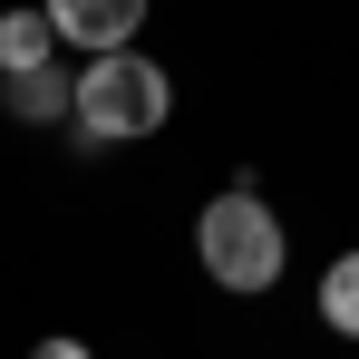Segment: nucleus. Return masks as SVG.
I'll use <instances>...</instances> for the list:
<instances>
[{
    "mask_svg": "<svg viewBox=\"0 0 359 359\" xmlns=\"http://www.w3.org/2000/svg\"><path fill=\"white\" fill-rule=\"evenodd\" d=\"M320 330L330 340H359V252H340L320 272Z\"/></svg>",
    "mask_w": 359,
    "mask_h": 359,
    "instance_id": "obj_6",
    "label": "nucleus"
},
{
    "mask_svg": "<svg viewBox=\"0 0 359 359\" xmlns=\"http://www.w3.org/2000/svg\"><path fill=\"white\" fill-rule=\"evenodd\" d=\"M194 262H204V282L214 292H272L282 272H292V233H282V214L262 204V184H224V194H204V214H194Z\"/></svg>",
    "mask_w": 359,
    "mask_h": 359,
    "instance_id": "obj_1",
    "label": "nucleus"
},
{
    "mask_svg": "<svg viewBox=\"0 0 359 359\" xmlns=\"http://www.w3.org/2000/svg\"><path fill=\"white\" fill-rule=\"evenodd\" d=\"M29 359H97V350H88V340H39Z\"/></svg>",
    "mask_w": 359,
    "mask_h": 359,
    "instance_id": "obj_7",
    "label": "nucleus"
},
{
    "mask_svg": "<svg viewBox=\"0 0 359 359\" xmlns=\"http://www.w3.org/2000/svg\"><path fill=\"white\" fill-rule=\"evenodd\" d=\"M0 107H10L20 126H59V117H68V78H59V68H29V78H0Z\"/></svg>",
    "mask_w": 359,
    "mask_h": 359,
    "instance_id": "obj_5",
    "label": "nucleus"
},
{
    "mask_svg": "<svg viewBox=\"0 0 359 359\" xmlns=\"http://www.w3.org/2000/svg\"><path fill=\"white\" fill-rule=\"evenodd\" d=\"M59 59V29H49V10H10L0 20V78H29V68Z\"/></svg>",
    "mask_w": 359,
    "mask_h": 359,
    "instance_id": "obj_4",
    "label": "nucleus"
},
{
    "mask_svg": "<svg viewBox=\"0 0 359 359\" xmlns=\"http://www.w3.org/2000/svg\"><path fill=\"white\" fill-rule=\"evenodd\" d=\"M68 117L88 146H136L175 117V78L146 59V49H117V59H88L68 78Z\"/></svg>",
    "mask_w": 359,
    "mask_h": 359,
    "instance_id": "obj_2",
    "label": "nucleus"
},
{
    "mask_svg": "<svg viewBox=\"0 0 359 359\" xmlns=\"http://www.w3.org/2000/svg\"><path fill=\"white\" fill-rule=\"evenodd\" d=\"M49 29L78 39L88 59H117V49H136V29H146V0H59Z\"/></svg>",
    "mask_w": 359,
    "mask_h": 359,
    "instance_id": "obj_3",
    "label": "nucleus"
}]
</instances>
